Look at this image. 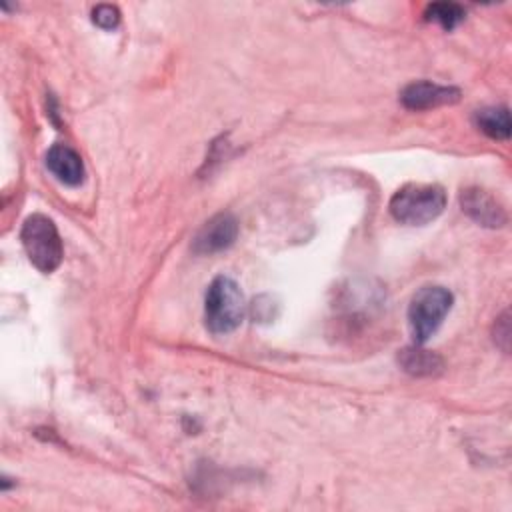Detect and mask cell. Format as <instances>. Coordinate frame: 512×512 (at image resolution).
Segmentation results:
<instances>
[{
  "instance_id": "6da1fadb",
  "label": "cell",
  "mask_w": 512,
  "mask_h": 512,
  "mask_svg": "<svg viewBox=\"0 0 512 512\" xmlns=\"http://www.w3.org/2000/svg\"><path fill=\"white\" fill-rule=\"evenodd\" d=\"M446 208V192L438 184H404L390 198V214L406 226H424Z\"/></svg>"
},
{
  "instance_id": "7a4b0ae2",
  "label": "cell",
  "mask_w": 512,
  "mask_h": 512,
  "mask_svg": "<svg viewBox=\"0 0 512 512\" xmlns=\"http://www.w3.org/2000/svg\"><path fill=\"white\" fill-rule=\"evenodd\" d=\"M246 302L240 286L228 276H216L204 298L206 328L212 334H228L244 320Z\"/></svg>"
},
{
  "instance_id": "3957f363",
  "label": "cell",
  "mask_w": 512,
  "mask_h": 512,
  "mask_svg": "<svg viewBox=\"0 0 512 512\" xmlns=\"http://www.w3.org/2000/svg\"><path fill=\"white\" fill-rule=\"evenodd\" d=\"M20 240L28 260L44 274L54 272L64 256L62 238L56 224L44 214H32L24 220Z\"/></svg>"
},
{
  "instance_id": "277c9868",
  "label": "cell",
  "mask_w": 512,
  "mask_h": 512,
  "mask_svg": "<svg viewBox=\"0 0 512 512\" xmlns=\"http://www.w3.org/2000/svg\"><path fill=\"white\" fill-rule=\"evenodd\" d=\"M454 304V296L444 286H422L410 300L408 326L414 344L422 346L436 334Z\"/></svg>"
},
{
  "instance_id": "5b68a950",
  "label": "cell",
  "mask_w": 512,
  "mask_h": 512,
  "mask_svg": "<svg viewBox=\"0 0 512 512\" xmlns=\"http://www.w3.org/2000/svg\"><path fill=\"white\" fill-rule=\"evenodd\" d=\"M462 92L456 86H442L430 80H418L404 86L400 92V102L408 110H430L446 104H456Z\"/></svg>"
},
{
  "instance_id": "8992f818",
  "label": "cell",
  "mask_w": 512,
  "mask_h": 512,
  "mask_svg": "<svg viewBox=\"0 0 512 512\" xmlns=\"http://www.w3.org/2000/svg\"><path fill=\"white\" fill-rule=\"evenodd\" d=\"M460 206L476 224L486 228H500L508 220L504 206L478 186H468L460 192Z\"/></svg>"
},
{
  "instance_id": "52a82bcc",
  "label": "cell",
  "mask_w": 512,
  "mask_h": 512,
  "mask_svg": "<svg viewBox=\"0 0 512 512\" xmlns=\"http://www.w3.org/2000/svg\"><path fill=\"white\" fill-rule=\"evenodd\" d=\"M238 236V222L232 214L220 212L212 216L196 234L194 238V252L196 254H216L234 244Z\"/></svg>"
},
{
  "instance_id": "ba28073f",
  "label": "cell",
  "mask_w": 512,
  "mask_h": 512,
  "mask_svg": "<svg viewBox=\"0 0 512 512\" xmlns=\"http://www.w3.org/2000/svg\"><path fill=\"white\" fill-rule=\"evenodd\" d=\"M46 168L66 186H78L84 180L82 156L68 144H54L46 152Z\"/></svg>"
},
{
  "instance_id": "9c48e42d",
  "label": "cell",
  "mask_w": 512,
  "mask_h": 512,
  "mask_svg": "<svg viewBox=\"0 0 512 512\" xmlns=\"http://www.w3.org/2000/svg\"><path fill=\"white\" fill-rule=\"evenodd\" d=\"M398 362L402 366V370H406L412 376H436L442 372V358L436 352L424 350L418 344L404 348L398 354Z\"/></svg>"
},
{
  "instance_id": "30bf717a",
  "label": "cell",
  "mask_w": 512,
  "mask_h": 512,
  "mask_svg": "<svg viewBox=\"0 0 512 512\" xmlns=\"http://www.w3.org/2000/svg\"><path fill=\"white\" fill-rule=\"evenodd\" d=\"M476 126L494 140H508L510 138V114L506 106L482 108L474 114Z\"/></svg>"
},
{
  "instance_id": "8fae6325",
  "label": "cell",
  "mask_w": 512,
  "mask_h": 512,
  "mask_svg": "<svg viewBox=\"0 0 512 512\" xmlns=\"http://www.w3.org/2000/svg\"><path fill=\"white\" fill-rule=\"evenodd\" d=\"M464 16H466V10L456 2H434V4H428L424 10V18L428 22L440 24L444 30L456 28L464 20Z\"/></svg>"
},
{
  "instance_id": "7c38bea8",
  "label": "cell",
  "mask_w": 512,
  "mask_h": 512,
  "mask_svg": "<svg viewBox=\"0 0 512 512\" xmlns=\"http://www.w3.org/2000/svg\"><path fill=\"white\" fill-rule=\"evenodd\" d=\"M92 22L102 30H114L120 24V10L112 4H98L92 10Z\"/></svg>"
},
{
  "instance_id": "4fadbf2b",
  "label": "cell",
  "mask_w": 512,
  "mask_h": 512,
  "mask_svg": "<svg viewBox=\"0 0 512 512\" xmlns=\"http://www.w3.org/2000/svg\"><path fill=\"white\" fill-rule=\"evenodd\" d=\"M498 324H500L502 328L494 326V340H496V342L504 340V342H502V350H504V352H508V334H510V326H508V312H504V314L498 318Z\"/></svg>"
}]
</instances>
